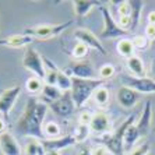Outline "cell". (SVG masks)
<instances>
[{
	"instance_id": "1",
	"label": "cell",
	"mask_w": 155,
	"mask_h": 155,
	"mask_svg": "<svg viewBox=\"0 0 155 155\" xmlns=\"http://www.w3.org/2000/svg\"><path fill=\"white\" fill-rule=\"evenodd\" d=\"M48 113V105L36 98H29L27 101L25 109L21 117L18 119L15 129L20 136L32 138H42L43 134V122Z\"/></svg>"
},
{
	"instance_id": "2",
	"label": "cell",
	"mask_w": 155,
	"mask_h": 155,
	"mask_svg": "<svg viewBox=\"0 0 155 155\" xmlns=\"http://www.w3.org/2000/svg\"><path fill=\"white\" fill-rule=\"evenodd\" d=\"M104 85V80H83L73 77V87H71V98L76 108H81L91 97H94V92Z\"/></svg>"
},
{
	"instance_id": "3",
	"label": "cell",
	"mask_w": 155,
	"mask_h": 155,
	"mask_svg": "<svg viewBox=\"0 0 155 155\" xmlns=\"http://www.w3.org/2000/svg\"><path fill=\"white\" fill-rule=\"evenodd\" d=\"M22 66L25 67L28 71H31L35 77L41 78L45 81L46 78V67H45V60L41 58V54L34 49V48H28L24 53L22 58Z\"/></svg>"
},
{
	"instance_id": "4",
	"label": "cell",
	"mask_w": 155,
	"mask_h": 155,
	"mask_svg": "<svg viewBox=\"0 0 155 155\" xmlns=\"http://www.w3.org/2000/svg\"><path fill=\"white\" fill-rule=\"evenodd\" d=\"M99 10H101L102 17H104V29L101 32L102 39H115V38H120V36H126L129 34V31L122 29L119 27V24L115 21L109 7L101 6Z\"/></svg>"
},
{
	"instance_id": "5",
	"label": "cell",
	"mask_w": 155,
	"mask_h": 155,
	"mask_svg": "<svg viewBox=\"0 0 155 155\" xmlns=\"http://www.w3.org/2000/svg\"><path fill=\"white\" fill-rule=\"evenodd\" d=\"M134 119H136V115H131L126 119V122H123L120 124V127L116 130L112 136H109L106 138V141H104V145L106 148H109L113 154H120L123 151V138H124V134H126V130L129 129L131 124L134 123Z\"/></svg>"
},
{
	"instance_id": "6",
	"label": "cell",
	"mask_w": 155,
	"mask_h": 155,
	"mask_svg": "<svg viewBox=\"0 0 155 155\" xmlns=\"http://www.w3.org/2000/svg\"><path fill=\"white\" fill-rule=\"evenodd\" d=\"M71 25H73V21H67V22H63V24H58V25H39V27H35V28L25 29L22 34L32 36V38H38V39H51V38L60 35L63 31H66Z\"/></svg>"
},
{
	"instance_id": "7",
	"label": "cell",
	"mask_w": 155,
	"mask_h": 155,
	"mask_svg": "<svg viewBox=\"0 0 155 155\" xmlns=\"http://www.w3.org/2000/svg\"><path fill=\"white\" fill-rule=\"evenodd\" d=\"M120 78H122L123 87L131 88L138 94H155V80L152 78H148V77L138 78V77L127 76V74H122Z\"/></svg>"
},
{
	"instance_id": "8",
	"label": "cell",
	"mask_w": 155,
	"mask_h": 155,
	"mask_svg": "<svg viewBox=\"0 0 155 155\" xmlns=\"http://www.w3.org/2000/svg\"><path fill=\"white\" fill-rule=\"evenodd\" d=\"M20 94H21V88L18 85L7 88L0 94V115L3 116V119H8L11 109L15 105Z\"/></svg>"
},
{
	"instance_id": "9",
	"label": "cell",
	"mask_w": 155,
	"mask_h": 155,
	"mask_svg": "<svg viewBox=\"0 0 155 155\" xmlns=\"http://www.w3.org/2000/svg\"><path fill=\"white\" fill-rule=\"evenodd\" d=\"M134 124H136V127H137V131H138L140 138H144L150 134V131H151V126H152V102L151 101L145 102L140 119H138L137 123H134Z\"/></svg>"
},
{
	"instance_id": "10",
	"label": "cell",
	"mask_w": 155,
	"mask_h": 155,
	"mask_svg": "<svg viewBox=\"0 0 155 155\" xmlns=\"http://www.w3.org/2000/svg\"><path fill=\"white\" fill-rule=\"evenodd\" d=\"M74 36L77 38L78 42L87 45L88 48H92V49L98 51L101 54H104V56L106 54V49H105V46L101 43V41L91 32V31H88V29H85V28H80L74 32Z\"/></svg>"
},
{
	"instance_id": "11",
	"label": "cell",
	"mask_w": 155,
	"mask_h": 155,
	"mask_svg": "<svg viewBox=\"0 0 155 155\" xmlns=\"http://www.w3.org/2000/svg\"><path fill=\"white\" fill-rule=\"evenodd\" d=\"M116 98H117V102H119V105L122 108L131 109L137 105L138 99H140V95H138V92L131 90V88L120 87L117 90V92H116Z\"/></svg>"
},
{
	"instance_id": "12",
	"label": "cell",
	"mask_w": 155,
	"mask_h": 155,
	"mask_svg": "<svg viewBox=\"0 0 155 155\" xmlns=\"http://www.w3.org/2000/svg\"><path fill=\"white\" fill-rule=\"evenodd\" d=\"M64 73L70 77H76V78H83V80H94L95 74H97L94 67L88 61L77 63V64L71 66L69 70H66Z\"/></svg>"
},
{
	"instance_id": "13",
	"label": "cell",
	"mask_w": 155,
	"mask_h": 155,
	"mask_svg": "<svg viewBox=\"0 0 155 155\" xmlns=\"http://www.w3.org/2000/svg\"><path fill=\"white\" fill-rule=\"evenodd\" d=\"M52 108L54 113L58 116H61V117H66V116H69L70 113L74 110L76 108V105L73 102V98H71V94H66L59 99V101H54V102H51L49 105Z\"/></svg>"
},
{
	"instance_id": "14",
	"label": "cell",
	"mask_w": 155,
	"mask_h": 155,
	"mask_svg": "<svg viewBox=\"0 0 155 155\" xmlns=\"http://www.w3.org/2000/svg\"><path fill=\"white\" fill-rule=\"evenodd\" d=\"M0 151L3 155H21L22 150L20 147V144L17 143L13 134L6 133L0 136Z\"/></svg>"
},
{
	"instance_id": "15",
	"label": "cell",
	"mask_w": 155,
	"mask_h": 155,
	"mask_svg": "<svg viewBox=\"0 0 155 155\" xmlns=\"http://www.w3.org/2000/svg\"><path fill=\"white\" fill-rule=\"evenodd\" d=\"M77 141L74 136H64V137L53 138V140H42V145L45 147L46 151H60L64 148H69L74 145Z\"/></svg>"
},
{
	"instance_id": "16",
	"label": "cell",
	"mask_w": 155,
	"mask_h": 155,
	"mask_svg": "<svg viewBox=\"0 0 155 155\" xmlns=\"http://www.w3.org/2000/svg\"><path fill=\"white\" fill-rule=\"evenodd\" d=\"M90 129H91V131L98 133V134L106 133L110 129V120H109L108 115L104 112L94 113L92 120H91V124H90Z\"/></svg>"
},
{
	"instance_id": "17",
	"label": "cell",
	"mask_w": 155,
	"mask_h": 155,
	"mask_svg": "<svg viewBox=\"0 0 155 155\" xmlns=\"http://www.w3.org/2000/svg\"><path fill=\"white\" fill-rule=\"evenodd\" d=\"M34 41H35V38H32V36H29V35H25V34H21V35H13L3 41H0V45L10 46V48H22V46L29 45V43H32Z\"/></svg>"
},
{
	"instance_id": "18",
	"label": "cell",
	"mask_w": 155,
	"mask_h": 155,
	"mask_svg": "<svg viewBox=\"0 0 155 155\" xmlns=\"http://www.w3.org/2000/svg\"><path fill=\"white\" fill-rule=\"evenodd\" d=\"M130 18H131V31L136 29V27L138 25L141 18V13L144 10L145 3L141 0H130Z\"/></svg>"
},
{
	"instance_id": "19",
	"label": "cell",
	"mask_w": 155,
	"mask_h": 155,
	"mask_svg": "<svg viewBox=\"0 0 155 155\" xmlns=\"http://www.w3.org/2000/svg\"><path fill=\"white\" fill-rule=\"evenodd\" d=\"M127 64V69L130 70V73H133L134 77H138V78H143L145 77V66H144V61L141 60L138 56H131L130 59H127L126 61Z\"/></svg>"
},
{
	"instance_id": "20",
	"label": "cell",
	"mask_w": 155,
	"mask_h": 155,
	"mask_svg": "<svg viewBox=\"0 0 155 155\" xmlns=\"http://www.w3.org/2000/svg\"><path fill=\"white\" fill-rule=\"evenodd\" d=\"M94 6H99L98 2H91V0H74L73 2V7H74V13L78 18H83L92 10Z\"/></svg>"
},
{
	"instance_id": "21",
	"label": "cell",
	"mask_w": 155,
	"mask_h": 155,
	"mask_svg": "<svg viewBox=\"0 0 155 155\" xmlns=\"http://www.w3.org/2000/svg\"><path fill=\"white\" fill-rule=\"evenodd\" d=\"M138 138H140V136H138L137 127H136V124L133 123V124L126 130V134H124V138H123V147H124V150L129 152L130 148L136 144V141H137Z\"/></svg>"
},
{
	"instance_id": "22",
	"label": "cell",
	"mask_w": 155,
	"mask_h": 155,
	"mask_svg": "<svg viewBox=\"0 0 155 155\" xmlns=\"http://www.w3.org/2000/svg\"><path fill=\"white\" fill-rule=\"evenodd\" d=\"M116 49H117V53H119L122 58H126V59H130L131 56H134V51H136V48H134L131 39L119 41L117 45H116Z\"/></svg>"
},
{
	"instance_id": "23",
	"label": "cell",
	"mask_w": 155,
	"mask_h": 155,
	"mask_svg": "<svg viewBox=\"0 0 155 155\" xmlns=\"http://www.w3.org/2000/svg\"><path fill=\"white\" fill-rule=\"evenodd\" d=\"M59 90L61 92H69L71 91L73 87V77L67 76L64 71H59V77H58V84H56Z\"/></svg>"
},
{
	"instance_id": "24",
	"label": "cell",
	"mask_w": 155,
	"mask_h": 155,
	"mask_svg": "<svg viewBox=\"0 0 155 155\" xmlns=\"http://www.w3.org/2000/svg\"><path fill=\"white\" fill-rule=\"evenodd\" d=\"M25 155H46V150L42 145V141H28L25 147Z\"/></svg>"
},
{
	"instance_id": "25",
	"label": "cell",
	"mask_w": 155,
	"mask_h": 155,
	"mask_svg": "<svg viewBox=\"0 0 155 155\" xmlns=\"http://www.w3.org/2000/svg\"><path fill=\"white\" fill-rule=\"evenodd\" d=\"M109 99H110V92L105 87L98 88L94 92V101L98 106H106L109 104Z\"/></svg>"
},
{
	"instance_id": "26",
	"label": "cell",
	"mask_w": 155,
	"mask_h": 155,
	"mask_svg": "<svg viewBox=\"0 0 155 155\" xmlns=\"http://www.w3.org/2000/svg\"><path fill=\"white\" fill-rule=\"evenodd\" d=\"M42 95L46 99H49L51 102L54 101H59L61 97H63V92L59 90L58 87H52V85H43V90H42Z\"/></svg>"
},
{
	"instance_id": "27",
	"label": "cell",
	"mask_w": 155,
	"mask_h": 155,
	"mask_svg": "<svg viewBox=\"0 0 155 155\" xmlns=\"http://www.w3.org/2000/svg\"><path fill=\"white\" fill-rule=\"evenodd\" d=\"M43 85H45V84L42 83V80L38 78V77H35V76L29 77V78L27 80V83H25V88H27V91H28L29 94H38V92H42Z\"/></svg>"
},
{
	"instance_id": "28",
	"label": "cell",
	"mask_w": 155,
	"mask_h": 155,
	"mask_svg": "<svg viewBox=\"0 0 155 155\" xmlns=\"http://www.w3.org/2000/svg\"><path fill=\"white\" fill-rule=\"evenodd\" d=\"M43 134H45L46 137H49L51 140L59 138L60 137V127H59L58 123L48 122V123H45V126H43Z\"/></svg>"
},
{
	"instance_id": "29",
	"label": "cell",
	"mask_w": 155,
	"mask_h": 155,
	"mask_svg": "<svg viewBox=\"0 0 155 155\" xmlns=\"http://www.w3.org/2000/svg\"><path fill=\"white\" fill-rule=\"evenodd\" d=\"M91 133V129L90 126H84V124H77V127L74 129V138H76L77 143H83V141H85L87 138H88V136H90Z\"/></svg>"
},
{
	"instance_id": "30",
	"label": "cell",
	"mask_w": 155,
	"mask_h": 155,
	"mask_svg": "<svg viewBox=\"0 0 155 155\" xmlns=\"http://www.w3.org/2000/svg\"><path fill=\"white\" fill-rule=\"evenodd\" d=\"M88 54V46L84 45L81 42H77L73 48V52H71V56L74 59H84Z\"/></svg>"
},
{
	"instance_id": "31",
	"label": "cell",
	"mask_w": 155,
	"mask_h": 155,
	"mask_svg": "<svg viewBox=\"0 0 155 155\" xmlns=\"http://www.w3.org/2000/svg\"><path fill=\"white\" fill-rule=\"evenodd\" d=\"M99 74V80H108V78H112L115 76V67L112 64H104L99 69L98 71Z\"/></svg>"
},
{
	"instance_id": "32",
	"label": "cell",
	"mask_w": 155,
	"mask_h": 155,
	"mask_svg": "<svg viewBox=\"0 0 155 155\" xmlns=\"http://www.w3.org/2000/svg\"><path fill=\"white\" fill-rule=\"evenodd\" d=\"M131 42H133L134 48L136 49H147L148 48V43H150V41L147 39V36H143V35H137L134 36L133 39H131Z\"/></svg>"
},
{
	"instance_id": "33",
	"label": "cell",
	"mask_w": 155,
	"mask_h": 155,
	"mask_svg": "<svg viewBox=\"0 0 155 155\" xmlns=\"http://www.w3.org/2000/svg\"><path fill=\"white\" fill-rule=\"evenodd\" d=\"M148 152H150V144L143 143V144L137 145L136 148H133L131 151H129L126 155H148Z\"/></svg>"
},
{
	"instance_id": "34",
	"label": "cell",
	"mask_w": 155,
	"mask_h": 155,
	"mask_svg": "<svg viewBox=\"0 0 155 155\" xmlns=\"http://www.w3.org/2000/svg\"><path fill=\"white\" fill-rule=\"evenodd\" d=\"M92 113L88 112V110H83L80 113L78 116V123L80 124H84V126H90L91 124V120H92Z\"/></svg>"
},
{
	"instance_id": "35",
	"label": "cell",
	"mask_w": 155,
	"mask_h": 155,
	"mask_svg": "<svg viewBox=\"0 0 155 155\" xmlns=\"http://www.w3.org/2000/svg\"><path fill=\"white\" fill-rule=\"evenodd\" d=\"M119 7H117V13H119V17H124V15H130V4L129 2H122V3H116Z\"/></svg>"
},
{
	"instance_id": "36",
	"label": "cell",
	"mask_w": 155,
	"mask_h": 155,
	"mask_svg": "<svg viewBox=\"0 0 155 155\" xmlns=\"http://www.w3.org/2000/svg\"><path fill=\"white\" fill-rule=\"evenodd\" d=\"M119 27L122 29H124V31H129V29H131V18H130V15H124V17H119Z\"/></svg>"
},
{
	"instance_id": "37",
	"label": "cell",
	"mask_w": 155,
	"mask_h": 155,
	"mask_svg": "<svg viewBox=\"0 0 155 155\" xmlns=\"http://www.w3.org/2000/svg\"><path fill=\"white\" fill-rule=\"evenodd\" d=\"M92 155H115L109 148H106L105 145H99V147L92 150Z\"/></svg>"
},
{
	"instance_id": "38",
	"label": "cell",
	"mask_w": 155,
	"mask_h": 155,
	"mask_svg": "<svg viewBox=\"0 0 155 155\" xmlns=\"http://www.w3.org/2000/svg\"><path fill=\"white\" fill-rule=\"evenodd\" d=\"M145 36H147L148 41L155 39V25H150V24H148V25L145 27Z\"/></svg>"
},
{
	"instance_id": "39",
	"label": "cell",
	"mask_w": 155,
	"mask_h": 155,
	"mask_svg": "<svg viewBox=\"0 0 155 155\" xmlns=\"http://www.w3.org/2000/svg\"><path fill=\"white\" fill-rule=\"evenodd\" d=\"M147 20H148V24H150V25H155V11H151V13L148 14Z\"/></svg>"
},
{
	"instance_id": "40",
	"label": "cell",
	"mask_w": 155,
	"mask_h": 155,
	"mask_svg": "<svg viewBox=\"0 0 155 155\" xmlns=\"http://www.w3.org/2000/svg\"><path fill=\"white\" fill-rule=\"evenodd\" d=\"M6 133V122L3 117H0V136Z\"/></svg>"
},
{
	"instance_id": "41",
	"label": "cell",
	"mask_w": 155,
	"mask_h": 155,
	"mask_svg": "<svg viewBox=\"0 0 155 155\" xmlns=\"http://www.w3.org/2000/svg\"><path fill=\"white\" fill-rule=\"evenodd\" d=\"M78 155H92V150H90V148H83Z\"/></svg>"
},
{
	"instance_id": "42",
	"label": "cell",
	"mask_w": 155,
	"mask_h": 155,
	"mask_svg": "<svg viewBox=\"0 0 155 155\" xmlns=\"http://www.w3.org/2000/svg\"><path fill=\"white\" fill-rule=\"evenodd\" d=\"M151 73L155 76V59L152 60V63H151Z\"/></svg>"
},
{
	"instance_id": "43",
	"label": "cell",
	"mask_w": 155,
	"mask_h": 155,
	"mask_svg": "<svg viewBox=\"0 0 155 155\" xmlns=\"http://www.w3.org/2000/svg\"><path fill=\"white\" fill-rule=\"evenodd\" d=\"M46 155H60V152H58V151H46Z\"/></svg>"
},
{
	"instance_id": "44",
	"label": "cell",
	"mask_w": 155,
	"mask_h": 155,
	"mask_svg": "<svg viewBox=\"0 0 155 155\" xmlns=\"http://www.w3.org/2000/svg\"><path fill=\"white\" fill-rule=\"evenodd\" d=\"M152 45H154V46H155V39H154V41H152Z\"/></svg>"
}]
</instances>
